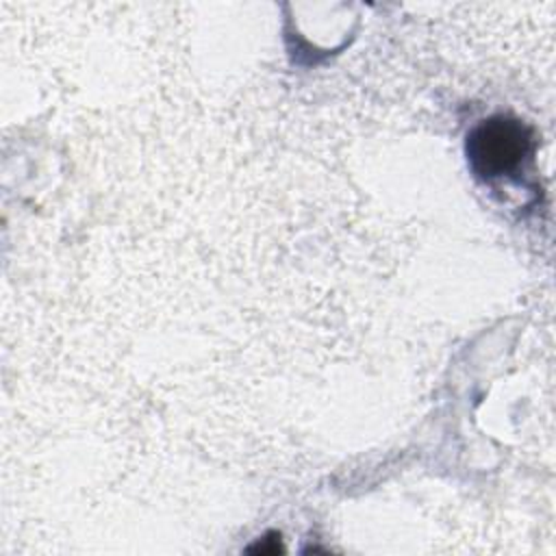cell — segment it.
I'll return each instance as SVG.
<instances>
[{"mask_svg":"<svg viewBox=\"0 0 556 556\" xmlns=\"http://www.w3.org/2000/svg\"><path fill=\"white\" fill-rule=\"evenodd\" d=\"M532 148L530 126L508 115L480 122L467 137V159L480 178H502L519 172Z\"/></svg>","mask_w":556,"mask_h":556,"instance_id":"6da1fadb","label":"cell"}]
</instances>
